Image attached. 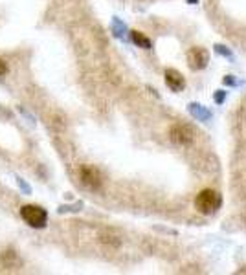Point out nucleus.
I'll list each match as a JSON object with an SVG mask.
<instances>
[{
	"label": "nucleus",
	"instance_id": "f257e3e1",
	"mask_svg": "<svg viewBox=\"0 0 246 275\" xmlns=\"http://www.w3.org/2000/svg\"><path fill=\"white\" fill-rule=\"evenodd\" d=\"M195 207L202 215H211V213H215L220 207V195L217 191L211 189L200 191L197 195V198H195Z\"/></svg>",
	"mask_w": 246,
	"mask_h": 275
},
{
	"label": "nucleus",
	"instance_id": "f03ea898",
	"mask_svg": "<svg viewBox=\"0 0 246 275\" xmlns=\"http://www.w3.org/2000/svg\"><path fill=\"white\" fill-rule=\"evenodd\" d=\"M21 217L24 218V222L30 224L32 228H44V226H46V220H48L46 211L39 206H24L21 209Z\"/></svg>",
	"mask_w": 246,
	"mask_h": 275
},
{
	"label": "nucleus",
	"instance_id": "7ed1b4c3",
	"mask_svg": "<svg viewBox=\"0 0 246 275\" xmlns=\"http://www.w3.org/2000/svg\"><path fill=\"white\" fill-rule=\"evenodd\" d=\"M209 61V53L204 48H191L187 53V63L191 70H202Z\"/></svg>",
	"mask_w": 246,
	"mask_h": 275
},
{
	"label": "nucleus",
	"instance_id": "20e7f679",
	"mask_svg": "<svg viewBox=\"0 0 246 275\" xmlns=\"http://www.w3.org/2000/svg\"><path fill=\"white\" fill-rule=\"evenodd\" d=\"M79 176H81V182L88 187V189H99L101 185V175L99 171L90 167V165H83L79 171Z\"/></svg>",
	"mask_w": 246,
	"mask_h": 275
},
{
	"label": "nucleus",
	"instance_id": "39448f33",
	"mask_svg": "<svg viewBox=\"0 0 246 275\" xmlns=\"http://www.w3.org/2000/svg\"><path fill=\"white\" fill-rule=\"evenodd\" d=\"M171 140L178 145H186L193 140V132L186 125H177V127L171 128Z\"/></svg>",
	"mask_w": 246,
	"mask_h": 275
},
{
	"label": "nucleus",
	"instance_id": "423d86ee",
	"mask_svg": "<svg viewBox=\"0 0 246 275\" xmlns=\"http://www.w3.org/2000/svg\"><path fill=\"white\" fill-rule=\"evenodd\" d=\"M166 83H167V86H169L171 90H175V92L182 90L184 85H186V83H184L182 74H178L177 70H173V68L166 70Z\"/></svg>",
	"mask_w": 246,
	"mask_h": 275
},
{
	"label": "nucleus",
	"instance_id": "0eeeda50",
	"mask_svg": "<svg viewBox=\"0 0 246 275\" xmlns=\"http://www.w3.org/2000/svg\"><path fill=\"white\" fill-rule=\"evenodd\" d=\"M133 41L138 44V46L145 48V50H149V48H151V41L147 37H144V35H142L140 32H133Z\"/></svg>",
	"mask_w": 246,
	"mask_h": 275
},
{
	"label": "nucleus",
	"instance_id": "6e6552de",
	"mask_svg": "<svg viewBox=\"0 0 246 275\" xmlns=\"http://www.w3.org/2000/svg\"><path fill=\"white\" fill-rule=\"evenodd\" d=\"M191 112H193V114H195V116H197V114H198V116L202 117V119H206V117H208V112H202V110H200V108H198V105H193Z\"/></svg>",
	"mask_w": 246,
	"mask_h": 275
},
{
	"label": "nucleus",
	"instance_id": "1a4fd4ad",
	"mask_svg": "<svg viewBox=\"0 0 246 275\" xmlns=\"http://www.w3.org/2000/svg\"><path fill=\"white\" fill-rule=\"evenodd\" d=\"M4 74H8V66H6V63L0 59V75H4Z\"/></svg>",
	"mask_w": 246,
	"mask_h": 275
}]
</instances>
